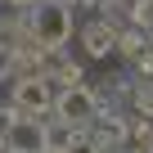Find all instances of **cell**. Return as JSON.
<instances>
[{
  "label": "cell",
  "instance_id": "obj_3",
  "mask_svg": "<svg viewBox=\"0 0 153 153\" xmlns=\"http://www.w3.org/2000/svg\"><path fill=\"white\" fill-rule=\"evenodd\" d=\"M54 108H59V117H63L68 126H86V122L99 113V104H95V95H90L86 86H72V90H63V95L54 99Z\"/></svg>",
  "mask_w": 153,
  "mask_h": 153
},
{
  "label": "cell",
  "instance_id": "obj_4",
  "mask_svg": "<svg viewBox=\"0 0 153 153\" xmlns=\"http://www.w3.org/2000/svg\"><path fill=\"white\" fill-rule=\"evenodd\" d=\"M14 108H23L27 117L54 108V95H50V81L45 76H23V81L14 86Z\"/></svg>",
  "mask_w": 153,
  "mask_h": 153
},
{
  "label": "cell",
  "instance_id": "obj_5",
  "mask_svg": "<svg viewBox=\"0 0 153 153\" xmlns=\"http://www.w3.org/2000/svg\"><path fill=\"white\" fill-rule=\"evenodd\" d=\"M81 45H86L90 59H104V54L117 45V27H113V23H86V27H81Z\"/></svg>",
  "mask_w": 153,
  "mask_h": 153
},
{
  "label": "cell",
  "instance_id": "obj_6",
  "mask_svg": "<svg viewBox=\"0 0 153 153\" xmlns=\"http://www.w3.org/2000/svg\"><path fill=\"white\" fill-rule=\"evenodd\" d=\"M131 153H153V126H140L131 135Z\"/></svg>",
  "mask_w": 153,
  "mask_h": 153
},
{
  "label": "cell",
  "instance_id": "obj_9",
  "mask_svg": "<svg viewBox=\"0 0 153 153\" xmlns=\"http://www.w3.org/2000/svg\"><path fill=\"white\" fill-rule=\"evenodd\" d=\"M41 153H68V149H63V144H50V149H41Z\"/></svg>",
  "mask_w": 153,
  "mask_h": 153
},
{
  "label": "cell",
  "instance_id": "obj_10",
  "mask_svg": "<svg viewBox=\"0 0 153 153\" xmlns=\"http://www.w3.org/2000/svg\"><path fill=\"white\" fill-rule=\"evenodd\" d=\"M14 5H32V0H14Z\"/></svg>",
  "mask_w": 153,
  "mask_h": 153
},
{
  "label": "cell",
  "instance_id": "obj_8",
  "mask_svg": "<svg viewBox=\"0 0 153 153\" xmlns=\"http://www.w3.org/2000/svg\"><path fill=\"white\" fill-rule=\"evenodd\" d=\"M68 153H95V144L90 140H76V144H68Z\"/></svg>",
  "mask_w": 153,
  "mask_h": 153
},
{
  "label": "cell",
  "instance_id": "obj_7",
  "mask_svg": "<svg viewBox=\"0 0 153 153\" xmlns=\"http://www.w3.org/2000/svg\"><path fill=\"white\" fill-rule=\"evenodd\" d=\"M59 81H63V90L81 86V68H76V63H63V68H59Z\"/></svg>",
  "mask_w": 153,
  "mask_h": 153
},
{
  "label": "cell",
  "instance_id": "obj_11",
  "mask_svg": "<svg viewBox=\"0 0 153 153\" xmlns=\"http://www.w3.org/2000/svg\"><path fill=\"white\" fill-rule=\"evenodd\" d=\"M0 153H5V149H0Z\"/></svg>",
  "mask_w": 153,
  "mask_h": 153
},
{
  "label": "cell",
  "instance_id": "obj_1",
  "mask_svg": "<svg viewBox=\"0 0 153 153\" xmlns=\"http://www.w3.org/2000/svg\"><path fill=\"white\" fill-rule=\"evenodd\" d=\"M32 36H36V50H59V45L72 36V14H68V5H59V0L36 5Z\"/></svg>",
  "mask_w": 153,
  "mask_h": 153
},
{
  "label": "cell",
  "instance_id": "obj_2",
  "mask_svg": "<svg viewBox=\"0 0 153 153\" xmlns=\"http://www.w3.org/2000/svg\"><path fill=\"white\" fill-rule=\"evenodd\" d=\"M5 149H14V153H41V149H50V131L36 117H14L5 126Z\"/></svg>",
  "mask_w": 153,
  "mask_h": 153
}]
</instances>
